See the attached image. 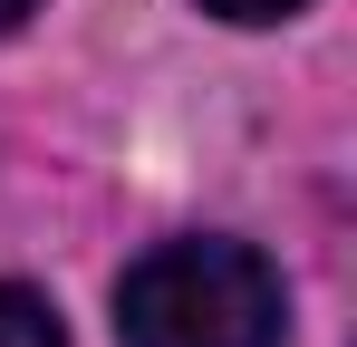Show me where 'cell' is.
<instances>
[{"label": "cell", "mask_w": 357, "mask_h": 347, "mask_svg": "<svg viewBox=\"0 0 357 347\" xmlns=\"http://www.w3.org/2000/svg\"><path fill=\"white\" fill-rule=\"evenodd\" d=\"M116 338L126 347H280L290 299L280 270L251 241H155L116 280Z\"/></svg>", "instance_id": "6da1fadb"}, {"label": "cell", "mask_w": 357, "mask_h": 347, "mask_svg": "<svg viewBox=\"0 0 357 347\" xmlns=\"http://www.w3.org/2000/svg\"><path fill=\"white\" fill-rule=\"evenodd\" d=\"M0 347H68V338H59V309H49L39 289L0 280Z\"/></svg>", "instance_id": "7a4b0ae2"}, {"label": "cell", "mask_w": 357, "mask_h": 347, "mask_svg": "<svg viewBox=\"0 0 357 347\" xmlns=\"http://www.w3.org/2000/svg\"><path fill=\"white\" fill-rule=\"evenodd\" d=\"M213 20H232V29H271V20H290V10H309V0H203Z\"/></svg>", "instance_id": "3957f363"}, {"label": "cell", "mask_w": 357, "mask_h": 347, "mask_svg": "<svg viewBox=\"0 0 357 347\" xmlns=\"http://www.w3.org/2000/svg\"><path fill=\"white\" fill-rule=\"evenodd\" d=\"M29 10H39V0H0V39H10V29H20Z\"/></svg>", "instance_id": "277c9868"}]
</instances>
